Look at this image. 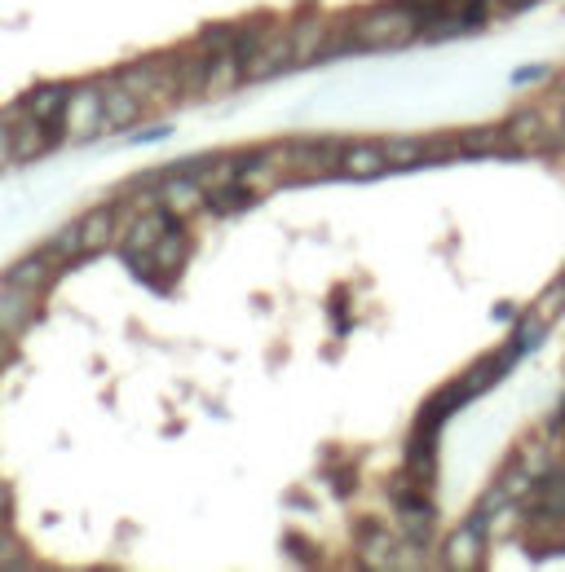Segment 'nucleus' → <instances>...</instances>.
Segmentation results:
<instances>
[{
  "label": "nucleus",
  "instance_id": "17",
  "mask_svg": "<svg viewBox=\"0 0 565 572\" xmlns=\"http://www.w3.org/2000/svg\"><path fill=\"white\" fill-rule=\"evenodd\" d=\"M186 256H190V243H186V234H177V230H168L159 243H155V252L137 265L142 274H150V269H164V274H181V265H186Z\"/></svg>",
  "mask_w": 565,
  "mask_h": 572
},
{
  "label": "nucleus",
  "instance_id": "9",
  "mask_svg": "<svg viewBox=\"0 0 565 572\" xmlns=\"http://www.w3.org/2000/svg\"><path fill=\"white\" fill-rule=\"evenodd\" d=\"M35 308H40V295H31V290H22V286H13L9 278L0 283V330L4 335H22L31 321H35Z\"/></svg>",
  "mask_w": 565,
  "mask_h": 572
},
{
  "label": "nucleus",
  "instance_id": "22",
  "mask_svg": "<svg viewBox=\"0 0 565 572\" xmlns=\"http://www.w3.org/2000/svg\"><path fill=\"white\" fill-rule=\"evenodd\" d=\"M548 321H553V317H544V313H531V317L522 321V330H517V343H513V348H517V352H526V348H535V343L544 339V330H548Z\"/></svg>",
  "mask_w": 565,
  "mask_h": 572
},
{
  "label": "nucleus",
  "instance_id": "14",
  "mask_svg": "<svg viewBox=\"0 0 565 572\" xmlns=\"http://www.w3.org/2000/svg\"><path fill=\"white\" fill-rule=\"evenodd\" d=\"M57 274H62V269H57L49 256H40V252H35V256L18 261L4 278H9L13 286H22V290H31V295H40V299H44V295H49V286L57 283Z\"/></svg>",
  "mask_w": 565,
  "mask_h": 572
},
{
  "label": "nucleus",
  "instance_id": "27",
  "mask_svg": "<svg viewBox=\"0 0 565 572\" xmlns=\"http://www.w3.org/2000/svg\"><path fill=\"white\" fill-rule=\"evenodd\" d=\"M495 4H500V9H509V13H522V9H531L535 0H495Z\"/></svg>",
  "mask_w": 565,
  "mask_h": 572
},
{
  "label": "nucleus",
  "instance_id": "10",
  "mask_svg": "<svg viewBox=\"0 0 565 572\" xmlns=\"http://www.w3.org/2000/svg\"><path fill=\"white\" fill-rule=\"evenodd\" d=\"M102 102H106V133H119V128H133L150 106L128 88V84H119V80H111V84H102Z\"/></svg>",
  "mask_w": 565,
  "mask_h": 572
},
{
  "label": "nucleus",
  "instance_id": "15",
  "mask_svg": "<svg viewBox=\"0 0 565 572\" xmlns=\"http://www.w3.org/2000/svg\"><path fill=\"white\" fill-rule=\"evenodd\" d=\"M66 102H71V88H66V84H40V88H31V93L22 97V106H27L40 124H49V128H62Z\"/></svg>",
  "mask_w": 565,
  "mask_h": 572
},
{
  "label": "nucleus",
  "instance_id": "6",
  "mask_svg": "<svg viewBox=\"0 0 565 572\" xmlns=\"http://www.w3.org/2000/svg\"><path fill=\"white\" fill-rule=\"evenodd\" d=\"M287 66H296V57H292V27L270 22V31H265L261 49H257V53H252V62L243 66V80H270V75L287 71Z\"/></svg>",
  "mask_w": 565,
  "mask_h": 572
},
{
  "label": "nucleus",
  "instance_id": "16",
  "mask_svg": "<svg viewBox=\"0 0 565 572\" xmlns=\"http://www.w3.org/2000/svg\"><path fill=\"white\" fill-rule=\"evenodd\" d=\"M75 225H80L84 256H97V252H106V243H115V208H88Z\"/></svg>",
  "mask_w": 565,
  "mask_h": 572
},
{
  "label": "nucleus",
  "instance_id": "1",
  "mask_svg": "<svg viewBox=\"0 0 565 572\" xmlns=\"http://www.w3.org/2000/svg\"><path fill=\"white\" fill-rule=\"evenodd\" d=\"M425 31V13H416L407 0L398 4H376L349 22L354 49H402Z\"/></svg>",
  "mask_w": 565,
  "mask_h": 572
},
{
  "label": "nucleus",
  "instance_id": "8",
  "mask_svg": "<svg viewBox=\"0 0 565 572\" xmlns=\"http://www.w3.org/2000/svg\"><path fill=\"white\" fill-rule=\"evenodd\" d=\"M168 230H172V216H168V212L155 203L150 212H142V216L128 225V239H119V247H124V256H128L133 265H142V261L155 252V243H159Z\"/></svg>",
  "mask_w": 565,
  "mask_h": 572
},
{
  "label": "nucleus",
  "instance_id": "26",
  "mask_svg": "<svg viewBox=\"0 0 565 572\" xmlns=\"http://www.w3.org/2000/svg\"><path fill=\"white\" fill-rule=\"evenodd\" d=\"M13 511V494H9V485L0 480V516H9Z\"/></svg>",
  "mask_w": 565,
  "mask_h": 572
},
{
  "label": "nucleus",
  "instance_id": "19",
  "mask_svg": "<svg viewBox=\"0 0 565 572\" xmlns=\"http://www.w3.org/2000/svg\"><path fill=\"white\" fill-rule=\"evenodd\" d=\"M509 128H469L460 133V155H509Z\"/></svg>",
  "mask_w": 565,
  "mask_h": 572
},
{
  "label": "nucleus",
  "instance_id": "3",
  "mask_svg": "<svg viewBox=\"0 0 565 572\" xmlns=\"http://www.w3.org/2000/svg\"><path fill=\"white\" fill-rule=\"evenodd\" d=\"M504 128H509L513 155H557L565 146V133H553V128H548V115H544L540 106L517 110Z\"/></svg>",
  "mask_w": 565,
  "mask_h": 572
},
{
  "label": "nucleus",
  "instance_id": "24",
  "mask_svg": "<svg viewBox=\"0 0 565 572\" xmlns=\"http://www.w3.org/2000/svg\"><path fill=\"white\" fill-rule=\"evenodd\" d=\"M4 163H13V128L4 124V115H0V168Z\"/></svg>",
  "mask_w": 565,
  "mask_h": 572
},
{
  "label": "nucleus",
  "instance_id": "12",
  "mask_svg": "<svg viewBox=\"0 0 565 572\" xmlns=\"http://www.w3.org/2000/svg\"><path fill=\"white\" fill-rule=\"evenodd\" d=\"M358 551H363V564L367 569H398V560H402V542L389 529H380V525H367L363 529Z\"/></svg>",
  "mask_w": 565,
  "mask_h": 572
},
{
  "label": "nucleus",
  "instance_id": "7",
  "mask_svg": "<svg viewBox=\"0 0 565 572\" xmlns=\"http://www.w3.org/2000/svg\"><path fill=\"white\" fill-rule=\"evenodd\" d=\"M486 516L478 511L469 525H460L456 533H451V542H447V555H442V564L447 569H460V572H469V569H478L482 564V551H486Z\"/></svg>",
  "mask_w": 565,
  "mask_h": 572
},
{
  "label": "nucleus",
  "instance_id": "18",
  "mask_svg": "<svg viewBox=\"0 0 565 572\" xmlns=\"http://www.w3.org/2000/svg\"><path fill=\"white\" fill-rule=\"evenodd\" d=\"M40 256H49L57 269H71L75 261H84V243H80V225H66V230H57L44 247H40Z\"/></svg>",
  "mask_w": 565,
  "mask_h": 572
},
{
  "label": "nucleus",
  "instance_id": "13",
  "mask_svg": "<svg viewBox=\"0 0 565 572\" xmlns=\"http://www.w3.org/2000/svg\"><path fill=\"white\" fill-rule=\"evenodd\" d=\"M327 53V22L323 18H296L292 22V57H296V66H305V62H318Z\"/></svg>",
  "mask_w": 565,
  "mask_h": 572
},
{
  "label": "nucleus",
  "instance_id": "4",
  "mask_svg": "<svg viewBox=\"0 0 565 572\" xmlns=\"http://www.w3.org/2000/svg\"><path fill=\"white\" fill-rule=\"evenodd\" d=\"M155 203L172 216V221H186V216H195V212H203L208 208V190H203V181L195 177V172H168L164 181H159V190H155Z\"/></svg>",
  "mask_w": 565,
  "mask_h": 572
},
{
  "label": "nucleus",
  "instance_id": "23",
  "mask_svg": "<svg viewBox=\"0 0 565 572\" xmlns=\"http://www.w3.org/2000/svg\"><path fill=\"white\" fill-rule=\"evenodd\" d=\"M283 547H292V555H296L301 564H318V555H314V547H310L305 538H283Z\"/></svg>",
  "mask_w": 565,
  "mask_h": 572
},
{
  "label": "nucleus",
  "instance_id": "2",
  "mask_svg": "<svg viewBox=\"0 0 565 572\" xmlns=\"http://www.w3.org/2000/svg\"><path fill=\"white\" fill-rule=\"evenodd\" d=\"M97 133H106V102H102V84H80L71 88V102L62 110V137L84 146Z\"/></svg>",
  "mask_w": 565,
  "mask_h": 572
},
{
  "label": "nucleus",
  "instance_id": "20",
  "mask_svg": "<svg viewBox=\"0 0 565 572\" xmlns=\"http://www.w3.org/2000/svg\"><path fill=\"white\" fill-rule=\"evenodd\" d=\"M380 146H385L389 168H420V163H429V141L425 137H389Z\"/></svg>",
  "mask_w": 565,
  "mask_h": 572
},
{
  "label": "nucleus",
  "instance_id": "21",
  "mask_svg": "<svg viewBox=\"0 0 565 572\" xmlns=\"http://www.w3.org/2000/svg\"><path fill=\"white\" fill-rule=\"evenodd\" d=\"M0 569H27L22 542L9 533V516H0Z\"/></svg>",
  "mask_w": 565,
  "mask_h": 572
},
{
  "label": "nucleus",
  "instance_id": "5",
  "mask_svg": "<svg viewBox=\"0 0 565 572\" xmlns=\"http://www.w3.org/2000/svg\"><path fill=\"white\" fill-rule=\"evenodd\" d=\"M341 150L336 141H296L287 146V177L292 181H323L341 172Z\"/></svg>",
  "mask_w": 565,
  "mask_h": 572
},
{
  "label": "nucleus",
  "instance_id": "28",
  "mask_svg": "<svg viewBox=\"0 0 565 572\" xmlns=\"http://www.w3.org/2000/svg\"><path fill=\"white\" fill-rule=\"evenodd\" d=\"M562 110H565V97H562Z\"/></svg>",
  "mask_w": 565,
  "mask_h": 572
},
{
  "label": "nucleus",
  "instance_id": "25",
  "mask_svg": "<svg viewBox=\"0 0 565 572\" xmlns=\"http://www.w3.org/2000/svg\"><path fill=\"white\" fill-rule=\"evenodd\" d=\"M4 361H13V335L0 330V366H4Z\"/></svg>",
  "mask_w": 565,
  "mask_h": 572
},
{
  "label": "nucleus",
  "instance_id": "11",
  "mask_svg": "<svg viewBox=\"0 0 565 572\" xmlns=\"http://www.w3.org/2000/svg\"><path fill=\"white\" fill-rule=\"evenodd\" d=\"M389 172V159H385V146L376 141H354L341 150V177H354V181H372Z\"/></svg>",
  "mask_w": 565,
  "mask_h": 572
}]
</instances>
